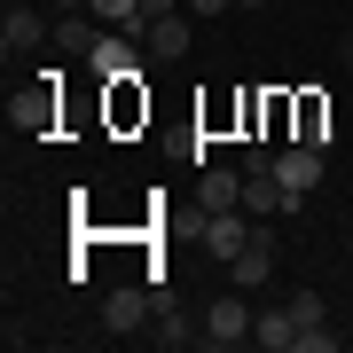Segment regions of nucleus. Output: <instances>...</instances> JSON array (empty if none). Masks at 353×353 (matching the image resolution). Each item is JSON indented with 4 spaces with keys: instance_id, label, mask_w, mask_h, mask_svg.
<instances>
[{
    "instance_id": "9b49d317",
    "label": "nucleus",
    "mask_w": 353,
    "mask_h": 353,
    "mask_svg": "<svg viewBox=\"0 0 353 353\" xmlns=\"http://www.w3.org/2000/svg\"><path fill=\"white\" fill-rule=\"evenodd\" d=\"M48 118H55V94H48V87H39V94H16V102H8V126H16V134H39Z\"/></svg>"
},
{
    "instance_id": "0eeeda50",
    "label": "nucleus",
    "mask_w": 353,
    "mask_h": 353,
    "mask_svg": "<svg viewBox=\"0 0 353 353\" xmlns=\"http://www.w3.org/2000/svg\"><path fill=\"white\" fill-rule=\"evenodd\" d=\"M275 173H283L290 196H306L322 181V150H314V141H290V150H275Z\"/></svg>"
},
{
    "instance_id": "f257e3e1",
    "label": "nucleus",
    "mask_w": 353,
    "mask_h": 353,
    "mask_svg": "<svg viewBox=\"0 0 353 353\" xmlns=\"http://www.w3.org/2000/svg\"><path fill=\"white\" fill-rule=\"evenodd\" d=\"M252 290H228V299L204 306V345H252Z\"/></svg>"
},
{
    "instance_id": "f3484780",
    "label": "nucleus",
    "mask_w": 353,
    "mask_h": 353,
    "mask_svg": "<svg viewBox=\"0 0 353 353\" xmlns=\"http://www.w3.org/2000/svg\"><path fill=\"white\" fill-rule=\"evenodd\" d=\"M299 353H338V338H330V330L314 322V330H299Z\"/></svg>"
},
{
    "instance_id": "412c9836",
    "label": "nucleus",
    "mask_w": 353,
    "mask_h": 353,
    "mask_svg": "<svg viewBox=\"0 0 353 353\" xmlns=\"http://www.w3.org/2000/svg\"><path fill=\"white\" fill-rule=\"evenodd\" d=\"M236 8H267V0H236Z\"/></svg>"
},
{
    "instance_id": "aec40b11",
    "label": "nucleus",
    "mask_w": 353,
    "mask_h": 353,
    "mask_svg": "<svg viewBox=\"0 0 353 353\" xmlns=\"http://www.w3.org/2000/svg\"><path fill=\"white\" fill-rule=\"evenodd\" d=\"M55 8H87V0H55Z\"/></svg>"
},
{
    "instance_id": "6e6552de",
    "label": "nucleus",
    "mask_w": 353,
    "mask_h": 353,
    "mask_svg": "<svg viewBox=\"0 0 353 353\" xmlns=\"http://www.w3.org/2000/svg\"><path fill=\"white\" fill-rule=\"evenodd\" d=\"M48 32H55V24H48V16H32V8H8V16H0V48H8V55H32Z\"/></svg>"
},
{
    "instance_id": "f8f14e48",
    "label": "nucleus",
    "mask_w": 353,
    "mask_h": 353,
    "mask_svg": "<svg viewBox=\"0 0 353 353\" xmlns=\"http://www.w3.org/2000/svg\"><path fill=\"white\" fill-rule=\"evenodd\" d=\"M48 39H55V48H63V55H79V63H87V55H94V39H102V32L87 24V16H63V24H55Z\"/></svg>"
},
{
    "instance_id": "2eb2a0df",
    "label": "nucleus",
    "mask_w": 353,
    "mask_h": 353,
    "mask_svg": "<svg viewBox=\"0 0 353 353\" xmlns=\"http://www.w3.org/2000/svg\"><path fill=\"white\" fill-rule=\"evenodd\" d=\"M150 338H157L165 353H181V345H196V338H204V330H189V322H181V314H173V306H157V330H150Z\"/></svg>"
},
{
    "instance_id": "4be33fe9",
    "label": "nucleus",
    "mask_w": 353,
    "mask_h": 353,
    "mask_svg": "<svg viewBox=\"0 0 353 353\" xmlns=\"http://www.w3.org/2000/svg\"><path fill=\"white\" fill-rule=\"evenodd\" d=\"M345 55H353V24H345Z\"/></svg>"
},
{
    "instance_id": "ddd939ff",
    "label": "nucleus",
    "mask_w": 353,
    "mask_h": 353,
    "mask_svg": "<svg viewBox=\"0 0 353 353\" xmlns=\"http://www.w3.org/2000/svg\"><path fill=\"white\" fill-rule=\"evenodd\" d=\"M87 16H102L110 32H134L141 39V0H87Z\"/></svg>"
},
{
    "instance_id": "6ab92c4d",
    "label": "nucleus",
    "mask_w": 353,
    "mask_h": 353,
    "mask_svg": "<svg viewBox=\"0 0 353 353\" xmlns=\"http://www.w3.org/2000/svg\"><path fill=\"white\" fill-rule=\"evenodd\" d=\"M236 0H189V16H228Z\"/></svg>"
},
{
    "instance_id": "9d476101",
    "label": "nucleus",
    "mask_w": 353,
    "mask_h": 353,
    "mask_svg": "<svg viewBox=\"0 0 353 353\" xmlns=\"http://www.w3.org/2000/svg\"><path fill=\"white\" fill-rule=\"evenodd\" d=\"M150 55L157 63H181V55H189V24H181V16H157L150 24Z\"/></svg>"
},
{
    "instance_id": "423d86ee",
    "label": "nucleus",
    "mask_w": 353,
    "mask_h": 353,
    "mask_svg": "<svg viewBox=\"0 0 353 353\" xmlns=\"http://www.w3.org/2000/svg\"><path fill=\"white\" fill-rule=\"evenodd\" d=\"M243 243H252V220H243V204H228V212H204V252H212V259H236Z\"/></svg>"
},
{
    "instance_id": "dca6fc26",
    "label": "nucleus",
    "mask_w": 353,
    "mask_h": 353,
    "mask_svg": "<svg viewBox=\"0 0 353 353\" xmlns=\"http://www.w3.org/2000/svg\"><path fill=\"white\" fill-rule=\"evenodd\" d=\"M290 314H299V330L322 322V290H290Z\"/></svg>"
},
{
    "instance_id": "f03ea898",
    "label": "nucleus",
    "mask_w": 353,
    "mask_h": 353,
    "mask_svg": "<svg viewBox=\"0 0 353 353\" xmlns=\"http://www.w3.org/2000/svg\"><path fill=\"white\" fill-rule=\"evenodd\" d=\"M275 267H283L275 236H267V228H252V243L228 259V275H236V290H267V283H275Z\"/></svg>"
},
{
    "instance_id": "4468645a",
    "label": "nucleus",
    "mask_w": 353,
    "mask_h": 353,
    "mask_svg": "<svg viewBox=\"0 0 353 353\" xmlns=\"http://www.w3.org/2000/svg\"><path fill=\"white\" fill-rule=\"evenodd\" d=\"M228 204H243V173H204V212H228Z\"/></svg>"
},
{
    "instance_id": "a211bd4d",
    "label": "nucleus",
    "mask_w": 353,
    "mask_h": 353,
    "mask_svg": "<svg viewBox=\"0 0 353 353\" xmlns=\"http://www.w3.org/2000/svg\"><path fill=\"white\" fill-rule=\"evenodd\" d=\"M173 8H181V0H141V32H150L157 16H173Z\"/></svg>"
},
{
    "instance_id": "39448f33",
    "label": "nucleus",
    "mask_w": 353,
    "mask_h": 353,
    "mask_svg": "<svg viewBox=\"0 0 353 353\" xmlns=\"http://www.w3.org/2000/svg\"><path fill=\"white\" fill-rule=\"evenodd\" d=\"M94 79H141V55H134V32H102L94 55H87Z\"/></svg>"
},
{
    "instance_id": "20e7f679",
    "label": "nucleus",
    "mask_w": 353,
    "mask_h": 353,
    "mask_svg": "<svg viewBox=\"0 0 353 353\" xmlns=\"http://www.w3.org/2000/svg\"><path fill=\"white\" fill-rule=\"evenodd\" d=\"M290 204H299V196L283 189V173H275V165H243V212L275 220V212H290Z\"/></svg>"
},
{
    "instance_id": "7ed1b4c3",
    "label": "nucleus",
    "mask_w": 353,
    "mask_h": 353,
    "mask_svg": "<svg viewBox=\"0 0 353 353\" xmlns=\"http://www.w3.org/2000/svg\"><path fill=\"white\" fill-rule=\"evenodd\" d=\"M157 306H165V290H110L102 299V322L118 338H141V322H157Z\"/></svg>"
},
{
    "instance_id": "1a4fd4ad",
    "label": "nucleus",
    "mask_w": 353,
    "mask_h": 353,
    "mask_svg": "<svg viewBox=\"0 0 353 353\" xmlns=\"http://www.w3.org/2000/svg\"><path fill=\"white\" fill-rule=\"evenodd\" d=\"M252 345H267V353L299 345V314H290V306H259L252 314Z\"/></svg>"
}]
</instances>
